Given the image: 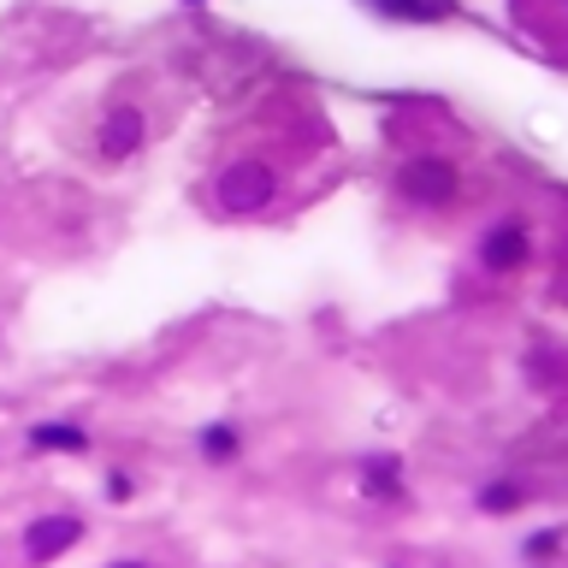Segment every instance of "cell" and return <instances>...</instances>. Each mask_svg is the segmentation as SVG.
<instances>
[{
    "label": "cell",
    "mask_w": 568,
    "mask_h": 568,
    "mask_svg": "<svg viewBox=\"0 0 568 568\" xmlns=\"http://www.w3.org/2000/svg\"><path fill=\"white\" fill-rule=\"evenodd\" d=\"M391 19H444V0H373Z\"/></svg>",
    "instance_id": "ba28073f"
},
{
    "label": "cell",
    "mask_w": 568,
    "mask_h": 568,
    "mask_svg": "<svg viewBox=\"0 0 568 568\" xmlns=\"http://www.w3.org/2000/svg\"><path fill=\"white\" fill-rule=\"evenodd\" d=\"M479 260H486L491 273L521 267V260H528V231H521V225H498V231L486 237V250H479Z\"/></svg>",
    "instance_id": "277c9868"
},
{
    "label": "cell",
    "mask_w": 568,
    "mask_h": 568,
    "mask_svg": "<svg viewBox=\"0 0 568 568\" xmlns=\"http://www.w3.org/2000/svg\"><path fill=\"white\" fill-rule=\"evenodd\" d=\"M267 196H273V172H267V166H255V160H237V166H225L220 201H225L231 213H255V208H267Z\"/></svg>",
    "instance_id": "6da1fadb"
},
{
    "label": "cell",
    "mask_w": 568,
    "mask_h": 568,
    "mask_svg": "<svg viewBox=\"0 0 568 568\" xmlns=\"http://www.w3.org/2000/svg\"><path fill=\"white\" fill-rule=\"evenodd\" d=\"M361 474H368V491H379V498H397V462H391V456H379V462H368V468H361Z\"/></svg>",
    "instance_id": "30bf717a"
},
{
    "label": "cell",
    "mask_w": 568,
    "mask_h": 568,
    "mask_svg": "<svg viewBox=\"0 0 568 568\" xmlns=\"http://www.w3.org/2000/svg\"><path fill=\"white\" fill-rule=\"evenodd\" d=\"M137 142H142V113H137V107H119V113L107 119V130H101V149H107L113 160H125Z\"/></svg>",
    "instance_id": "5b68a950"
},
{
    "label": "cell",
    "mask_w": 568,
    "mask_h": 568,
    "mask_svg": "<svg viewBox=\"0 0 568 568\" xmlns=\"http://www.w3.org/2000/svg\"><path fill=\"white\" fill-rule=\"evenodd\" d=\"M107 498H113V503H125V498H130V474H113V486H107Z\"/></svg>",
    "instance_id": "7c38bea8"
},
{
    "label": "cell",
    "mask_w": 568,
    "mask_h": 568,
    "mask_svg": "<svg viewBox=\"0 0 568 568\" xmlns=\"http://www.w3.org/2000/svg\"><path fill=\"white\" fill-rule=\"evenodd\" d=\"M557 545H563V533H538V538H528V557L538 563V557H550Z\"/></svg>",
    "instance_id": "8fae6325"
},
{
    "label": "cell",
    "mask_w": 568,
    "mask_h": 568,
    "mask_svg": "<svg viewBox=\"0 0 568 568\" xmlns=\"http://www.w3.org/2000/svg\"><path fill=\"white\" fill-rule=\"evenodd\" d=\"M83 538V521L78 515H42L31 521V533H24V550H31V563H54L60 550H71Z\"/></svg>",
    "instance_id": "3957f363"
},
{
    "label": "cell",
    "mask_w": 568,
    "mask_h": 568,
    "mask_svg": "<svg viewBox=\"0 0 568 568\" xmlns=\"http://www.w3.org/2000/svg\"><path fill=\"white\" fill-rule=\"evenodd\" d=\"M479 509H491V515H509V509H521V486L515 479H498V486L479 491Z\"/></svg>",
    "instance_id": "9c48e42d"
},
{
    "label": "cell",
    "mask_w": 568,
    "mask_h": 568,
    "mask_svg": "<svg viewBox=\"0 0 568 568\" xmlns=\"http://www.w3.org/2000/svg\"><path fill=\"white\" fill-rule=\"evenodd\" d=\"M189 7H201V0H189Z\"/></svg>",
    "instance_id": "5bb4252c"
},
{
    "label": "cell",
    "mask_w": 568,
    "mask_h": 568,
    "mask_svg": "<svg viewBox=\"0 0 568 568\" xmlns=\"http://www.w3.org/2000/svg\"><path fill=\"white\" fill-rule=\"evenodd\" d=\"M113 568H142V563H113Z\"/></svg>",
    "instance_id": "4fadbf2b"
},
{
    "label": "cell",
    "mask_w": 568,
    "mask_h": 568,
    "mask_svg": "<svg viewBox=\"0 0 568 568\" xmlns=\"http://www.w3.org/2000/svg\"><path fill=\"white\" fill-rule=\"evenodd\" d=\"M397 189L409 201H427V208H444L450 196H456V172L444 166V160H415V166H403Z\"/></svg>",
    "instance_id": "7a4b0ae2"
},
{
    "label": "cell",
    "mask_w": 568,
    "mask_h": 568,
    "mask_svg": "<svg viewBox=\"0 0 568 568\" xmlns=\"http://www.w3.org/2000/svg\"><path fill=\"white\" fill-rule=\"evenodd\" d=\"M201 456H208V462H231V456H237V427H225V420H220V427H208V432H201Z\"/></svg>",
    "instance_id": "52a82bcc"
},
{
    "label": "cell",
    "mask_w": 568,
    "mask_h": 568,
    "mask_svg": "<svg viewBox=\"0 0 568 568\" xmlns=\"http://www.w3.org/2000/svg\"><path fill=\"white\" fill-rule=\"evenodd\" d=\"M31 444L36 450H90V432H78V427H36Z\"/></svg>",
    "instance_id": "8992f818"
}]
</instances>
